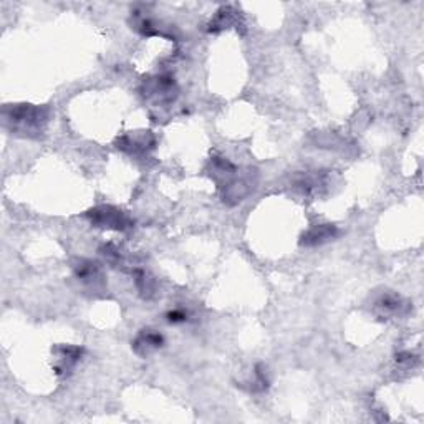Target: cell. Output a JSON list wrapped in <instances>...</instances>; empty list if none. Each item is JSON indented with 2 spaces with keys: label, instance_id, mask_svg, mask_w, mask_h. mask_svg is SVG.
I'll use <instances>...</instances> for the list:
<instances>
[{
  "label": "cell",
  "instance_id": "obj_4",
  "mask_svg": "<svg viewBox=\"0 0 424 424\" xmlns=\"http://www.w3.org/2000/svg\"><path fill=\"white\" fill-rule=\"evenodd\" d=\"M145 97L153 98L158 103L172 101L176 97L174 80L171 76H156L145 83Z\"/></svg>",
  "mask_w": 424,
  "mask_h": 424
},
{
  "label": "cell",
  "instance_id": "obj_11",
  "mask_svg": "<svg viewBox=\"0 0 424 424\" xmlns=\"http://www.w3.org/2000/svg\"><path fill=\"white\" fill-rule=\"evenodd\" d=\"M135 280H136V287L145 297H153L154 293V280L146 274L145 270H136L135 272Z\"/></svg>",
  "mask_w": 424,
  "mask_h": 424
},
{
  "label": "cell",
  "instance_id": "obj_6",
  "mask_svg": "<svg viewBox=\"0 0 424 424\" xmlns=\"http://www.w3.org/2000/svg\"><path fill=\"white\" fill-rule=\"evenodd\" d=\"M339 236V229L333 224H320V226H313L309 229L304 236H302V245L307 247H313V245H322L325 242L335 239Z\"/></svg>",
  "mask_w": 424,
  "mask_h": 424
},
{
  "label": "cell",
  "instance_id": "obj_1",
  "mask_svg": "<svg viewBox=\"0 0 424 424\" xmlns=\"http://www.w3.org/2000/svg\"><path fill=\"white\" fill-rule=\"evenodd\" d=\"M3 118L12 131L22 136H37L49 123V108L33 105H15L6 108Z\"/></svg>",
  "mask_w": 424,
  "mask_h": 424
},
{
  "label": "cell",
  "instance_id": "obj_5",
  "mask_svg": "<svg viewBox=\"0 0 424 424\" xmlns=\"http://www.w3.org/2000/svg\"><path fill=\"white\" fill-rule=\"evenodd\" d=\"M376 311H380L382 317H396V315H403L408 311L409 304L401 295L396 293H384L376 300L375 304Z\"/></svg>",
  "mask_w": 424,
  "mask_h": 424
},
{
  "label": "cell",
  "instance_id": "obj_2",
  "mask_svg": "<svg viewBox=\"0 0 424 424\" xmlns=\"http://www.w3.org/2000/svg\"><path fill=\"white\" fill-rule=\"evenodd\" d=\"M88 218L93 226L110 231H128L133 227V220L127 212L113 206H98L88 212Z\"/></svg>",
  "mask_w": 424,
  "mask_h": 424
},
{
  "label": "cell",
  "instance_id": "obj_7",
  "mask_svg": "<svg viewBox=\"0 0 424 424\" xmlns=\"http://www.w3.org/2000/svg\"><path fill=\"white\" fill-rule=\"evenodd\" d=\"M118 148L131 156L146 154L151 148H154V138L149 133L138 136H124L118 141Z\"/></svg>",
  "mask_w": 424,
  "mask_h": 424
},
{
  "label": "cell",
  "instance_id": "obj_10",
  "mask_svg": "<svg viewBox=\"0 0 424 424\" xmlns=\"http://www.w3.org/2000/svg\"><path fill=\"white\" fill-rule=\"evenodd\" d=\"M58 352H60V357H58L57 373L67 375L68 371H70L72 368L76 365L78 360H80L81 348H76V347H62V348L58 350Z\"/></svg>",
  "mask_w": 424,
  "mask_h": 424
},
{
  "label": "cell",
  "instance_id": "obj_9",
  "mask_svg": "<svg viewBox=\"0 0 424 424\" xmlns=\"http://www.w3.org/2000/svg\"><path fill=\"white\" fill-rule=\"evenodd\" d=\"M75 274L78 277V280H81L85 285L92 288H99L103 287V275L101 269L97 262L92 261H80L75 266Z\"/></svg>",
  "mask_w": 424,
  "mask_h": 424
},
{
  "label": "cell",
  "instance_id": "obj_3",
  "mask_svg": "<svg viewBox=\"0 0 424 424\" xmlns=\"http://www.w3.org/2000/svg\"><path fill=\"white\" fill-rule=\"evenodd\" d=\"M224 186V202L227 204H237V202L244 201L249 194H252L255 181L252 179V174H242L237 176V172L234 176L229 177Z\"/></svg>",
  "mask_w": 424,
  "mask_h": 424
},
{
  "label": "cell",
  "instance_id": "obj_8",
  "mask_svg": "<svg viewBox=\"0 0 424 424\" xmlns=\"http://www.w3.org/2000/svg\"><path fill=\"white\" fill-rule=\"evenodd\" d=\"M164 339L161 333L154 330H142L140 335L136 336V340L133 341V348L140 357H149L151 353H154L156 350L163 347Z\"/></svg>",
  "mask_w": 424,
  "mask_h": 424
},
{
  "label": "cell",
  "instance_id": "obj_13",
  "mask_svg": "<svg viewBox=\"0 0 424 424\" xmlns=\"http://www.w3.org/2000/svg\"><path fill=\"white\" fill-rule=\"evenodd\" d=\"M188 318V313L183 310H172L168 313V320L172 323H177V322H184V320Z\"/></svg>",
  "mask_w": 424,
  "mask_h": 424
},
{
  "label": "cell",
  "instance_id": "obj_12",
  "mask_svg": "<svg viewBox=\"0 0 424 424\" xmlns=\"http://www.w3.org/2000/svg\"><path fill=\"white\" fill-rule=\"evenodd\" d=\"M236 22V12L231 10V8H222V10L219 12L218 19L211 24V30H220V28H227L231 27V25Z\"/></svg>",
  "mask_w": 424,
  "mask_h": 424
}]
</instances>
